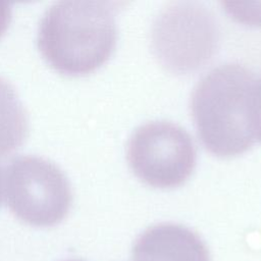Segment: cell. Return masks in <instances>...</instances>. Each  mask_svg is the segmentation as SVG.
Wrapping results in <instances>:
<instances>
[{"label":"cell","instance_id":"1","mask_svg":"<svg viewBox=\"0 0 261 261\" xmlns=\"http://www.w3.org/2000/svg\"><path fill=\"white\" fill-rule=\"evenodd\" d=\"M116 42L113 9L109 2L63 0L43 14L38 47L47 62L66 74H84L102 65Z\"/></svg>","mask_w":261,"mask_h":261},{"label":"cell","instance_id":"2","mask_svg":"<svg viewBox=\"0 0 261 261\" xmlns=\"http://www.w3.org/2000/svg\"><path fill=\"white\" fill-rule=\"evenodd\" d=\"M254 74L238 63L211 69L196 85L191 109L204 146L220 157L247 151L255 141L249 119Z\"/></svg>","mask_w":261,"mask_h":261},{"label":"cell","instance_id":"3","mask_svg":"<svg viewBox=\"0 0 261 261\" xmlns=\"http://www.w3.org/2000/svg\"><path fill=\"white\" fill-rule=\"evenodd\" d=\"M3 185L9 209L30 225H55L70 209L72 192L67 176L44 157L20 155L11 159Z\"/></svg>","mask_w":261,"mask_h":261},{"label":"cell","instance_id":"4","mask_svg":"<svg viewBox=\"0 0 261 261\" xmlns=\"http://www.w3.org/2000/svg\"><path fill=\"white\" fill-rule=\"evenodd\" d=\"M126 158L134 173L155 188H173L191 175L196 149L191 136L170 121L140 125L127 142Z\"/></svg>","mask_w":261,"mask_h":261},{"label":"cell","instance_id":"5","mask_svg":"<svg viewBox=\"0 0 261 261\" xmlns=\"http://www.w3.org/2000/svg\"><path fill=\"white\" fill-rule=\"evenodd\" d=\"M153 46L163 65L186 72L201 66L214 52V18L195 2H176L165 8L153 28Z\"/></svg>","mask_w":261,"mask_h":261},{"label":"cell","instance_id":"6","mask_svg":"<svg viewBox=\"0 0 261 261\" xmlns=\"http://www.w3.org/2000/svg\"><path fill=\"white\" fill-rule=\"evenodd\" d=\"M135 261H209L202 239L190 228L175 223L148 227L133 247Z\"/></svg>","mask_w":261,"mask_h":261},{"label":"cell","instance_id":"7","mask_svg":"<svg viewBox=\"0 0 261 261\" xmlns=\"http://www.w3.org/2000/svg\"><path fill=\"white\" fill-rule=\"evenodd\" d=\"M29 132V118L14 87L0 76V156L18 148Z\"/></svg>","mask_w":261,"mask_h":261},{"label":"cell","instance_id":"8","mask_svg":"<svg viewBox=\"0 0 261 261\" xmlns=\"http://www.w3.org/2000/svg\"><path fill=\"white\" fill-rule=\"evenodd\" d=\"M249 119L254 138L261 142V76L254 81L250 103H249Z\"/></svg>","mask_w":261,"mask_h":261},{"label":"cell","instance_id":"9","mask_svg":"<svg viewBox=\"0 0 261 261\" xmlns=\"http://www.w3.org/2000/svg\"><path fill=\"white\" fill-rule=\"evenodd\" d=\"M11 18L10 3L0 1V37L6 31Z\"/></svg>","mask_w":261,"mask_h":261},{"label":"cell","instance_id":"10","mask_svg":"<svg viewBox=\"0 0 261 261\" xmlns=\"http://www.w3.org/2000/svg\"><path fill=\"white\" fill-rule=\"evenodd\" d=\"M1 188H2V172H1V167H0V199H1Z\"/></svg>","mask_w":261,"mask_h":261},{"label":"cell","instance_id":"11","mask_svg":"<svg viewBox=\"0 0 261 261\" xmlns=\"http://www.w3.org/2000/svg\"><path fill=\"white\" fill-rule=\"evenodd\" d=\"M65 261H82V260H76V259H71V260H65Z\"/></svg>","mask_w":261,"mask_h":261}]
</instances>
